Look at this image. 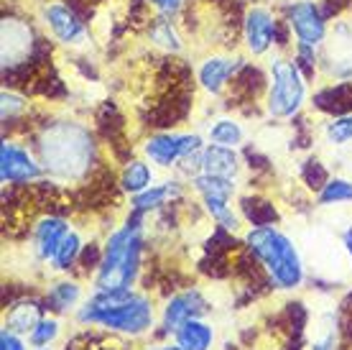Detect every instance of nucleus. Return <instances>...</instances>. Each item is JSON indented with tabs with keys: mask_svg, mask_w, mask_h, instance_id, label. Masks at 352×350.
Masks as SVG:
<instances>
[{
	"mask_svg": "<svg viewBox=\"0 0 352 350\" xmlns=\"http://www.w3.org/2000/svg\"><path fill=\"white\" fill-rule=\"evenodd\" d=\"M38 161L56 182H80L95 161V138L77 121L49 123L36 141Z\"/></svg>",
	"mask_w": 352,
	"mask_h": 350,
	"instance_id": "f257e3e1",
	"label": "nucleus"
},
{
	"mask_svg": "<svg viewBox=\"0 0 352 350\" xmlns=\"http://www.w3.org/2000/svg\"><path fill=\"white\" fill-rule=\"evenodd\" d=\"M248 248L256 254V258L265 266V271L278 289H296L304 281V263L296 251V245L281 230L258 225L248 230Z\"/></svg>",
	"mask_w": 352,
	"mask_h": 350,
	"instance_id": "f03ea898",
	"label": "nucleus"
},
{
	"mask_svg": "<svg viewBox=\"0 0 352 350\" xmlns=\"http://www.w3.org/2000/svg\"><path fill=\"white\" fill-rule=\"evenodd\" d=\"M143 238L138 225H123L107 238L100 266H97L95 289L97 291H120L131 289L135 274L141 269Z\"/></svg>",
	"mask_w": 352,
	"mask_h": 350,
	"instance_id": "7ed1b4c3",
	"label": "nucleus"
},
{
	"mask_svg": "<svg viewBox=\"0 0 352 350\" xmlns=\"http://www.w3.org/2000/svg\"><path fill=\"white\" fill-rule=\"evenodd\" d=\"M268 95L265 110L271 118H294L307 103V79L301 67L286 56H273L268 64Z\"/></svg>",
	"mask_w": 352,
	"mask_h": 350,
	"instance_id": "20e7f679",
	"label": "nucleus"
},
{
	"mask_svg": "<svg viewBox=\"0 0 352 350\" xmlns=\"http://www.w3.org/2000/svg\"><path fill=\"white\" fill-rule=\"evenodd\" d=\"M80 322L89 325H102L107 330L125 335H141L153 325V307L146 297L141 294H128V297L115 307H105V309H89L82 307L80 309Z\"/></svg>",
	"mask_w": 352,
	"mask_h": 350,
	"instance_id": "39448f33",
	"label": "nucleus"
},
{
	"mask_svg": "<svg viewBox=\"0 0 352 350\" xmlns=\"http://www.w3.org/2000/svg\"><path fill=\"white\" fill-rule=\"evenodd\" d=\"M319 67L329 79H352V18H337L327 28V39L319 49Z\"/></svg>",
	"mask_w": 352,
	"mask_h": 350,
	"instance_id": "423d86ee",
	"label": "nucleus"
},
{
	"mask_svg": "<svg viewBox=\"0 0 352 350\" xmlns=\"http://www.w3.org/2000/svg\"><path fill=\"white\" fill-rule=\"evenodd\" d=\"M286 18H289V26L294 31L299 54L309 56V59H317V49H322L327 39V28H329L319 13V6L314 0H294L286 10Z\"/></svg>",
	"mask_w": 352,
	"mask_h": 350,
	"instance_id": "0eeeda50",
	"label": "nucleus"
},
{
	"mask_svg": "<svg viewBox=\"0 0 352 350\" xmlns=\"http://www.w3.org/2000/svg\"><path fill=\"white\" fill-rule=\"evenodd\" d=\"M202 149L204 143L199 133H156L143 143L146 158L161 169L174 167L176 161H184Z\"/></svg>",
	"mask_w": 352,
	"mask_h": 350,
	"instance_id": "6e6552de",
	"label": "nucleus"
},
{
	"mask_svg": "<svg viewBox=\"0 0 352 350\" xmlns=\"http://www.w3.org/2000/svg\"><path fill=\"white\" fill-rule=\"evenodd\" d=\"M34 52V28L28 21L16 16H6L0 23V61L3 70L18 67Z\"/></svg>",
	"mask_w": 352,
	"mask_h": 350,
	"instance_id": "1a4fd4ad",
	"label": "nucleus"
},
{
	"mask_svg": "<svg viewBox=\"0 0 352 350\" xmlns=\"http://www.w3.org/2000/svg\"><path fill=\"white\" fill-rule=\"evenodd\" d=\"M41 21L62 46L77 49V46L87 44V28L77 18V13L67 8L64 3H44L41 6Z\"/></svg>",
	"mask_w": 352,
	"mask_h": 350,
	"instance_id": "9d476101",
	"label": "nucleus"
},
{
	"mask_svg": "<svg viewBox=\"0 0 352 350\" xmlns=\"http://www.w3.org/2000/svg\"><path fill=\"white\" fill-rule=\"evenodd\" d=\"M276 39V16L265 6H250L243 18V41L250 56H265Z\"/></svg>",
	"mask_w": 352,
	"mask_h": 350,
	"instance_id": "9b49d317",
	"label": "nucleus"
},
{
	"mask_svg": "<svg viewBox=\"0 0 352 350\" xmlns=\"http://www.w3.org/2000/svg\"><path fill=\"white\" fill-rule=\"evenodd\" d=\"M44 174L41 161H36L23 146H18L16 141H3L0 146V176L6 184H28L36 182Z\"/></svg>",
	"mask_w": 352,
	"mask_h": 350,
	"instance_id": "f8f14e48",
	"label": "nucleus"
},
{
	"mask_svg": "<svg viewBox=\"0 0 352 350\" xmlns=\"http://www.w3.org/2000/svg\"><path fill=\"white\" fill-rule=\"evenodd\" d=\"M240 70H243V59H232L225 54H212L197 67V82L207 95H220Z\"/></svg>",
	"mask_w": 352,
	"mask_h": 350,
	"instance_id": "ddd939ff",
	"label": "nucleus"
},
{
	"mask_svg": "<svg viewBox=\"0 0 352 350\" xmlns=\"http://www.w3.org/2000/svg\"><path fill=\"white\" fill-rule=\"evenodd\" d=\"M207 312V302L197 289L182 291L176 297L168 299L166 309H164V327L166 330H179L184 322L189 320H199V317Z\"/></svg>",
	"mask_w": 352,
	"mask_h": 350,
	"instance_id": "4468645a",
	"label": "nucleus"
},
{
	"mask_svg": "<svg viewBox=\"0 0 352 350\" xmlns=\"http://www.w3.org/2000/svg\"><path fill=\"white\" fill-rule=\"evenodd\" d=\"M69 233V225L62 218H41L34 228V251L41 261H54L62 240Z\"/></svg>",
	"mask_w": 352,
	"mask_h": 350,
	"instance_id": "2eb2a0df",
	"label": "nucleus"
},
{
	"mask_svg": "<svg viewBox=\"0 0 352 350\" xmlns=\"http://www.w3.org/2000/svg\"><path fill=\"white\" fill-rule=\"evenodd\" d=\"M202 172L204 174L235 179L240 172V158H238V154H235V149H230V146H217V143L204 146L202 149Z\"/></svg>",
	"mask_w": 352,
	"mask_h": 350,
	"instance_id": "dca6fc26",
	"label": "nucleus"
},
{
	"mask_svg": "<svg viewBox=\"0 0 352 350\" xmlns=\"http://www.w3.org/2000/svg\"><path fill=\"white\" fill-rule=\"evenodd\" d=\"M192 184L197 194L202 197V202H230L235 194V179H228V176L199 172L197 176H192Z\"/></svg>",
	"mask_w": 352,
	"mask_h": 350,
	"instance_id": "f3484780",
	"label": "nucleus"
},
{
	"mask_svg": "<svg viewBox=\"0 0 352 350\" xmlns=\"http://www.w3.org/2000/svg\"><path fill=\"white\" fill-rule=\"evenodd\" d=\"M182 194V187L176 182H164V184H151L148 189H143L141 194H133L131 207L135 212H148L161 207L166 200H174Z\"/></svg>",
	"mask_w": 352,
	"mask_h": 350,
	"instance_id": "a211bd4d",
	"label": "nucleus"
},
{
	"mask_svg": "<svg viewBox=\"0 0 352 350\" xmlns=\"http://www.w3.org/2000/svg\"><path fill=\"white\" fill-rule=\"evenodd\" d=\"M148 41L153 46H159L161 52L166 54H182L184 52V41L171 23V16H159L148 28Z\"/></svg>",
	"mask_w": 352,
	"mask_h": 350,
	"instance_id": "6ab92c4d",
	"label": "nucleus"
},
{
	"mask_svg": "<svg viewBox=\"0 0 352 350\" xmlns=\"http://www.w3.org/2000/svg\"><path fill=\"white\" fill-rule=\"evenodd\" d=\"M212 330L210 325L199 322V320H189L176 330V342L186 350H210L212 345Z\"/></svg>",
	"mask_w": 352,
	"mask_h": 350,
	"instance_id": "aec40b11",
	"label": "nucleus"
},
{
	"mask_svg": "<svg viewBox=\"0 0 352 350\" xmlns=\"http://www.w3.org/2000/svg\"><path fill=\"white\" fill-rule=\"evenodd\" d=\"M210 141L217 143V146H230V149H238L243 138H245V131L235 118H217V121L210 125Z\"/></svg>",
	"mask_w": 352,
	"mask_h": 350,
	"instance_id": "412c9836",
	"label": "nucleus"
},
{
	"mask_svg": "<svg viewBox=\"0 0 352 350\" xmlns=\"http://www.w3.org/2000/svg\"><path fill=\"white\" fill-rule=\"evenodd\" d=\"M153 184V169L146 161H131L120 174V187L128 194H141Z\"/></svg>",
	"mask_w": 352,
	"mask_h": 350,
	"instance_id": "4be33fe9",
	"label": "nucleus"
},
{
	"mask_svg": "<svg viewBox=\"0 0 352 350\" xmlns=\"http://www.w3.org/2000/svg\"><path fill=\"white\" fill-rule=\"evenodd\" d=\"M38 322H41V315H38V307H36L34 302L13 305L8 317H6V327L13 330V333H28V330H34Z\"/></svg>",
	"mask_w": 352,
	"mask_h": 350,
	"instance_id": "5701e85b",
	"label": "nucleus"
},
{
	"mask_svg": "<svg viewBox=\"0 0 352 350\" xmlns=\"http://www.w3.org/2000/svg\"><path fill=\"white\" fill-rule=\"evenodd\" d=\"M324 141L335 149H344L352 143V113H344L340 118L324 123Z\"/></svg>",
	"mask_w": 352,
	"mask_h": 350,
	"instance_id": "b1692460",
	"label": "nucleus"
},
{
	"mask_svg": "<svg viewBox=\"0 0 352 350\" xmlns=\"http://www.w3.org/2000/svg\"><path fill=\"white\" fill-rule=\"evenodd\" d=\"M352 202V179H329L324 182L322 192H319V205L332 207V205H342Z\"/></svg>",
	"mask_w": 352,
	"mask_h": 350,
	"instance_id": "393cba45",
	"label": "nucleus"
},
{
	"mask_svg": "<svg viewBox=\"0 0 352 350\" xmlns=\"http://www.w3.org/2000/svg\"><path fill=\"white\" fill-rule=\"evenodd\" d=\"M80 287L74 284V281H62V284H56L52 291H49V305L52 309L56 312H64V309H69L80 302Z\"/></svg>",
	"mask_w": 352,
	"mask_h": 350,
	"instance_id": "a878e982",
	"label": "nucleus"
},
{
	"mask_svg": "<svg viewBox=\"0 0 352 350\" xmlns=\"http://www.w3.org/2000/svg\"><path fill=\"white\" fill-rule=\"evenodd\" d=\"M82 251V240L80 236L74 233V230H69L67 233V238L62 240V245H59V251H56V256H54V269H59V271H64V269H69L72 263L77 261V256H80Z\"/></svg>",
	"mask_w": 352,
	"mask_h": 350,
	"instance_id": "bb28decb",
	"label": "nucleus"
},
{
	"mask_svg": "<svg viewBox=\"0 0 352 350\" xmlns=\"http://www.w3.org/2000/svg\"><path fill=\"white\" fill-rule=\"evenodd\" d=\"M0 100H3V123L6 125L28 110V100L23 95H18V92H13V90H3Z\"/></svg>",
	"mask_w": 352,
	"mask_h": 350,
	"instance_id": "cd10ccee",
	"label": "nucleus"
},
{
	"mask_svg": "<svg viewBox=\"0 0 352 350\" xmlns=\"http://www.w3.org/2000/svg\"><path fill=\"white\" fill-rule=\"evenodd\" d=\"M56 335H59V325H56V320H41V322L31 330V340H34V345H49Z\"/></svg>",
	"mask_w": 352,
	"mask_h": 350,
	"instance_id": "c85d7f7f",
	"label": "nucleus"
},
{
	"mask_svg": "<svg viewBox=\"0 0 352 350\" xmlns=\"http://www.w3.org/2000/svg\"><path fill=\"white\" fill-rule=\"evenodd\" d=\"M332 322L324 320V330H319V335L311 342V350H335V330H329Z\"/></svg>",
	"mask_w": 352,
	"mask_h": 350,
	"instance_id": "c756f323",
	"label": "nucleus"
},
{
	"mask_svg": "<svg viewBox=\"0 0 352 350\" xmlns=\"http://www.w3.org/2000/svg\"><path fill=\"white\" fill-rule=\"evenodd\" d=\"M148 3L159 10V16H174L184 6V0H148Z\"/></svg>",
	"mask_w": 352,
	"mask_h": 350,
	"instance_id": "7c9ffc66",
	"label": "nucleus"
},
{
	"mask_svg": "<svg viewBox=\"0 0 352 350\" xmlns=\"http://www.w3.org/2000/svg\"><path fill=\"white\" fill-rule=\"evenodd\" d=\"M0 350H26V348H23V342L16 338V333L6 327L3 335H0Z\"/></svg>",
	"mask_w": 352,
	"mask_h": 350,
	"instance_id": "2f4dec72",
	"label": "nucleus"
},
{
	"mask_svg": "<svg viewBox=\"0 0 352 350\" xmlns=\"http://www.w3.org/2000/svg\"><path fill=\"white\" fill-rule=\"evenodd\" d=\"M342 245H344V251H347V256H350V263H352V225L347 230H344Z\"/></svg>",
	"mask_w": 352,
	"mask_h": 350,
	"instance_id": "473e14b6",
	"label": "nucleus"
},
{
	"mask_svg": "<svg viewBox=\"0 0 352 350\" xmlns=\"http://www.w3.org/2000/svg\"><path fill=\"white\" fill-rule=\"evenodd\" d=\"M151 350H186L182 345H161V348H151Z\"/></svg>",
	"mask_w": 352,
	"mask_h": 350,
	"instance_id": "72a5a7b5",
	"label": "nucleus"
}]
</instances>
